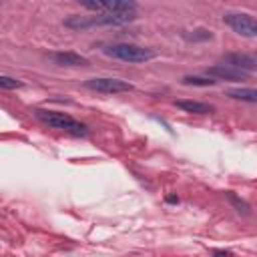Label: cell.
<instances>
[{"instance_id": "cell-5", "label": "cell", "mask_w": 257, "mask_h": 257, "mask_svg": "<svg viewBox=\"0 0 257 257\" xmlns=\"http://www.w3.org/2000/svg\"><path fill=\"white\" fill-rule=\"evenodd\" d=\"M84 88L100 94H120V92H131L135 86L120 78H88L84 80Z\"/></svg>"}, {"instance_id": "cell-9", "label": "cell", "mask_w": 257, "mask_h": 257, "mask_svg": "<svg viewBox=\"0 0 257 257\" xmlns=\"http://www.w3.org/2000/svg\"><path fill=\"white\" fill-rule=\"evenodd\" d=\"M175 104L179 108H183L185 112H191V114H209V112H213V106L211 104L199 102V100H177Z\"/></svg>"}, {"instance_id": "cell-3", "label": "cell", "mask_w": 257, "mask_h": 257, "mask_svg": "<svg viewBox=\"0 0 257 257\" xmlns=\"http://www.w3.org/2000/svg\"><path fill=\"white\" fill-rule=\"evenodd\" d=\"M80 6L92 12H137V0H76Z\"/></svg>"}, {"instance_id": "cell-10", "label": "cell", "mask_w": 257, "mask_h": 257, "mask_svg": "<svg viewBox=\"0 0 257 257\" xmlns=\"http://www.w3.org/2000/svg\"><path fill=\"white\" fill-rule=\"evenodd\" d=\"M225 94L231 96V98H235V100L257 102V90H255V88H229Z\"/></svg>"}, {"instance_id": "cell-11", "label": "cell", "mask_w": 257, "mask_h": 257, "mask_svg": "<svg viewBox=\"0 0 257 257\" xmlns=\"http://www.w3.org/2000/svg\"><path fill=\"white\" fill-rule=\"evenodd\" d=\"M217 80L211 78V76H185L183 78V84H189V86H213Z\"/></svg>"}, {"instance_id": "cell-12", "label": "cell", "mask_w": 257, "mask_h": 257, "mask_svg": "<svg viewBox=\"0 0 257 257\" xmlns=\"http://www.w3.org/2000/svg\"><path fill=\"white\" fill-rule=\"evenodd\" d=\"M22 86H24V82H22V80L0 74V88H2V90H14V88H22Z\"/></svg>"}, {"instance_id": "cell-1", "label": "cell", "mask_w": 257, "mask_h": 257, "mask_svg": "<svg viewBox=\"0 0 257 257\" xmlns=\"http://www.w3.org/2000/svg\"><path fill=\"white\" fill-rule=\"evenodd\" d=\"M34 116L50 126V128H58V131H64L68 135H74V137H86L88 135V126L76 118H72L70 114L66 112H58V110H44V108H36L34 110Z\"/></svg>"}, {"instance_id": "cell-7", "label": "cell", "mask_w": 257, "mask_h": 257, "mask_svg": "<svg viewBox=\"0 0 257 257\" xmlns=\"http://www.w3.org/2000/svg\"><path fill=\"white\" fill-rule=\"evenodd\" d=\"M225 64L245 70V72H251L257 66V58L253 54H245V52H231V54H225Z\"/></svg>"}, {"instance_id": "cell-6", "label": "cell", "mask_w": 257, "mask_h": 257, "mask_svg": "<svg viewBox=\"0 0 257 257\" xmlns=\"http://www.w3.org/2000/svg\"><path fill=\"white\" fill-rule=\"evenodd\" d=\"M207 76H211L215 80H231V82H237V80H247L249 78V72L239 70V68H233L229 64H217V66L207 68Z\"/></svg>"}, {"instance_id": "cell-13", "label": "cell", "mask_w": 257, "mask_h": 257, "mask_svg": "<svg viewBox=\"0 0 257 257\" xmlns=\"http://www.w3.org/2000/svg\"><path fill=\"white\" fill-rule=\"evenodd\" d=\"M227 197H229V201H231V203H233V205L237 207V211H239V213H249V205H247L245 201H241V199H237V197H235L233 193H229Z\"/></svg>"}, {"instance_id": "cell-8", "label": "cell", "mask_w": 257, "mask_h": 257, "mask_svg": "<svg viewBox=\"0 0 257 257\" xmlns=\"http://www.w3.org/2000/svg\"><path fill=\"white\" fill-rule=\"evenodd\" d=\"M52 62L58 64V66H88V58L76 54V52H70V50H62V52H52L50 54Z\"/></svg>"}, {"instance_id": "cell-4", "label": "cell", "mask_w": 257, "mask_h": 257, "mask_svg": "<svg viewBox=\"0 0 257 257\" xmlns=\"http://www.w3.org/2000/svg\"><path fill=\"white\" fill-rule=\"evenodd\" d=\"M223 22L229 24L237 34H241L245 38H255L257 36V22L247 12H225Z\"/></svg>"}, {"instance_id": "cell-2", "label": "cell", "mask_w": 257, "mask_h": 257, "mask_svg": "<svg viewBox=\"0 0 257 257\" xmlns=\"http://www.w3.org/2000/svg\"><path fill=\"white\" fill-rule=\"evenodd\" d=\"M102 52H104L106 56H112V58H116V60L131 62V64H141V62H149V60L157 58V52H155L153 48L139 46V44H131V42L106 44V46H102Z\"/></svg>"}]
</instances>
